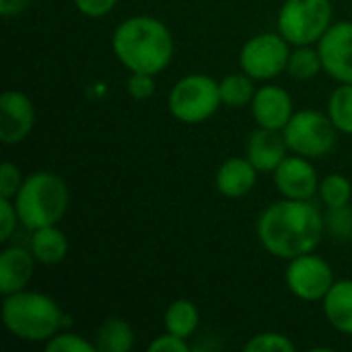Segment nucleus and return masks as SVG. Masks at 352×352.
<instances>
[{
	"instance_id": "obj_32",
	"label": "nucleus",
	"mask_w": 352,
	"mask_h": 352,
	"mask_svg": "<svg viewBox=\"0 0 352 352\" xmlns=\"http://www.w3.org/2000/svg\"><path fill=\"white\" fill-rule=\"evenodd\" d=\"M151 352H190V344L186 342V338H179L171 332L157 336L151 344H148Z\"/></svg>"
},
{
	"instance_id": "obj_10",
	"label": "nucleus",
	"mask_w": 352,
	"mask_h": 352,
	"mask_svg": "<svg viewBox=\"0 0 352 352\" xmlns=\"http://www.w3.org/2000/svg\"><path fill=\"white\" fill-rule=\"evenodd\" d=\"M324 72L336 82L352 85V21H338L318 41Z\"/></svg>"
},
{
	"instance_id": "obj_3",
	"label": "nucleus",
	"mask_w": 352,
	"mask_h": 352,
	"mask_svg": "<svg viewBox=\"0 0 352 352\" xmlns=\"http://www.w3.org/2000/svg\"><path fill=\"white\" fill-rule=\"evenodd\" d=\"M2 324L14 338L23 342L45 344L64 328L66 316L52 297L23 289L4 297Z\"/></svg>"
},
{
	"instance_id": "obj_6",
	"label": "nucleus",
	"mask_w": 352,
	"mask_h": 352,
	"mask_svg": "<svg viewBox=\"0 0 352 352\" xmlns=\"http://www.w3.org/2000/svg\"><path fill=\"white\" fill-rule=\"evenodd\" d=\"M332 0H285L278 10V33L291 45H318L332 27Z\"/></svg>"
},
{
	"instance_id": "obj_27",
	"label": "nucleus",
	"mask_w": 352,
	"mask_h": 352,
	"mask_svg": "<svg viewBox=\"0 0 352 352\" xmlns=\"http://www.w3.org/2000/svg\"><path fill=\"white\" fill-rule=\"evenodd\" d=\"M326 231H330L336 239H352V208H328L326 214Z\"/></svg>"
},
{
	"instance_id": "obj_31",
	"label": "nucleus",
	"mask_w": 352,
	"mask_h": 352,
	"mask_svg": "<svg viewBox=\"0 0 352 352\" xmlns=\"http://www.w3.org/2000/svg\"><path fill=\"white\" fill-rule=\"evenodd\" d=\"M118 0H74V6L80 14L91 16V19H99L109 14L116 8Z\"/></svg>"
},
{
	"instance_id": "obj_20",
	"label": "nucleus",
	"mask_w": 352,
	"mask_h": 352,
	"mask_svg": "<svg viewBox=\"0 0 352 352\" xmlns=\"http://www.w3.org/2000/svg\"><path fill=\"white\" fill-rule=\"evenodd\" d=\"M163 322H165L167 332L188 340L200 326V314H198V307L190 299H175L165 309Z\"/></svg>"
},
{
	"instance_id": "obj_4",
	"label": "nucleus",
	"mask_w": 352,
	"mask_h": 352,
	"mask_svg": "<svg viewBox=\"0 0 352 352\" xmlns=\"http://www.w3.org/2000/svg\"><path fill=\"white\" fill-rule=\"evenodd\" d=\"M68 202L70 196L66 182L52 171H35L27 175L14 196L19 219L29 231L58 225L68 210Z\"/></svg>"
},
{
	"instance_id": "obj_26",
	"label": "nucleus",
	"mask_w": 352,
	"mask_h": 352,
	"mask_svg": "<svg viewBox=\"0 0 352 352\" xmlns=\"http://www.w3.org/2000/svg\"><path fill=\"white\" fill-rule=\"evenodd\" d=\"M45 352H97V344L74 332H58L45 342Z\"/></svg>"
},
{
	"instance_id": "obj_19",
	"label": "nucleus",
	"mask_w": 352,
	"mask_h": 352,
	"mask_svg": "<svg viewBox=\"0 0 352 352\" xmlns=\"http://www.w3.org/2000/svg\"><path fill=\"white\" fill-rule=\"evenodd\" d=\"M136 338L132 326L122 318H107L95 336L97 351L101 352H128L132 351Z\"/></svg>"
},
{
	"instance_id": "obj_25",
	"label": "nucleus",
	"mask_w": 352,
	"mask_h": 352,
	"mask_svg": "<svg viewBox=\"0 0 352 352\" xmlns=\"http://www.w3.org/2000/svg\"><path fill=\"white\" fill-rule=\"evenodd\" d=\"M243 349L248 352H293L295 344L289 336L280 332H262L252 336Z\"/></svg>"
},
{
	"instance_id": "obj_29",
	"label": "nucleus",
	"mask_w": 352,
	"mask_h": 352,
	"mask_svg": "<svg viewBox=\"0 0 352 352\" xmlns=\"http://www.w3.org/2000/svg\"><path fill=\"white\" fill-rule=\"evenodd\" d=\"M16 223H21L14 200L10 198H2L0 196V241L6 243L12 233L16 231Z\"/></svg>"
},
{
	"instance_id": "obj_15",
	"label": "nucleus",
	"mask_w": 352,
	"mask_h": 352,
	"mask_svg": "<svg viewBox=\"0 0 352 352\" xmlns=\"http://www.w3.org/2000/svg\"><path fill=\"white\" fill-rule=\"evenodd\" d=\"M35 256L21 245H8L0 254V293L2 297L27 289L35 270Z\"/></svg>"
},
{
	"instance_id": "obj_9",
	"label": "nucleus",
	"mask_w": 352,
	"mask_h": 352,
	"mask_svg": "<svg viewBox=\"0 0 352 352\" xmlns=\"http://www.w3.org/2000/svg\"><path fill=\"white\" fill-rule=\"evenodd\" d=\"M285 280L289 291L297 299L309 303L322 301L332 289V285L336 283L332 266L324 258L316 256L314 252L289 260Z\"/></svg>"
},
{
	"instance_id": "obj_14",
	"label": "nucleus",
	"mask_w": 352,
	"mask_h": 352,
	"mask_svg": "<svg viewBox=\"0 0 352 352\" xmlns=\"http://www.w3.org/2000/svg\"><path fill=\"white\" fill-rule=\"evenodd\" d=\"M289 146L283 130L256 128L245 142V157L260 173H272L287 157Z\"/></svg>"
},
{
	"instance_id": "obj_18",
	"label": "nucleus",
	"mask_w": 352,
	"mask_h": 352,
	"mask_svg": "<svg viewBox=\"0 0 352 352\" xmlns=\"http://www.w3.org/2000/svg\"><path fill=\"white\" fill-rule=\"evenodd\" d=\"M29 250L33 252V256H35V260L39 264L54 266V264H60L66 258L68 239H66L64 231L58 225L41 227V229L33 231Z\"/></svg>"
},
{
	"instance_id": "obj_7",
	"label": "nucleus",
	"mask_w": 352,
	"mask_h": 352,
	"mask_svg": "<svg viewBox=\"0 0 352 352\" xmlns=\"http://www.w3.org/2000/svg\"><path fill=\"white\" fill-rule=\"evenodd\" d=\"M283 134L291 153L307 159H320L336 146L338 130L328 113L301 109L293 113Z\"/></svg>"
},
{
	"instance_id": "obj_24",
	"label": "nucleus",
	"mask_w": 352,
	"mask_h": 352,
	"mask_svg": "<svg viewBox=\"0 0 352 352\" xmlns=\"http://www.w3.org/2000/svg\"><path fill=\"white\" fill-rule=\"evenodd\" d=\"M320 198L328 208H340L351 204L352 184L340 173H330L320 182Z\"/></svg>"
},
{
	"instance_id": "obj_30",
	"label": "nucleus",
	"mask_w": 352,
	"mask_h": 352,
	"mask_svg": "<svg viewBox=\"0 0 352 352\" xmlns=\"http://www.w3.org/2000/svg\"><path fill=\"white\" fill-rule=\"evenodd\" d=\"M126 91L134 99H148L155 95V76L142 72H130L126 80Z\"/></svg>"
},
{
	"instance_id": "obj_21",
	"label": "nucleus",
	"mask_w": 352,
	"mask_h": 352,
	"mask_svg": "<svg viewBox=\"0 0 352 352\" xmlns=\"http://www.w3.org/2000/svg\"><path fill=\"white\" fill-rule=\"evenodd\" d=\"M219 91H221L223 105L239 109V107L252 105V99L258 89L254 87V78L241 70V72L229 74L223 80H219Z\"/></svg>"
},
{
	"instance_id": "obj_16",
	"label": "nucleus",
	"mask_w": 352,
	"mask_h": 352,
	"mask_svg": "<svg viewBox=\"0 0 352 352\" xmlns=\"http://www.w3.org/2000/svg\"><path fill=\"white\" fill-rule=\"evenodd\" d=\"M258 173L260 171L248 157H231L219 167L214 184L225 198H243L254 190Z\"/></svg>"
},
{
	"instance_id": "obj_5",
	"label": "nucleus",
	"mask_w": 352,
	"mask_h": 352,
	"mask_svg": "<svg viewBox=\"0 0 352 352\" xmlns=\"http://www.w3.org/2000/svg\"><path fill=\"white\" fill-rule=\"evenodd\" d=\"M169 113L182 124H202L210 120L219 107L221 91L219 82L208 74H188L182 76L169 91Z\"/></svg>"
},
{
	"instance_id": "obj_8",
	"label": "nucleus",
	"mask_w": 352,
	"mask_h": 352,
	"mask_svg": "<svg viewBox=\"0 0 352 352\" xmlns=\"http://www.w3.org/2000/svg\"><path fill=\"white\" fill-rule=\"evenodd\" d=\"M291 43L280 33H258L239 52V68L254 80H272L287 70Z\"/></svg>"
},
{
	"instance_id": "obj_17",
	"label": "nucleus",
	"mask_w": 352,
	"mask_h": 352,
	"mask_svg": "<svg viewBox=\"0 0 352 352\" xmlns=\"http://www.w3.org/2000/svg\"><path fill=\"white\" fill-rule=\"evenodd\" d=\"M322 309L334 330L352 336V280H336L322 299Z\"/></svg>"
},
{
	"instance_id": "obj_2",
	"label": "nucleus",
	"mask_w": 352,
	"mask_h": 352,
	"mask_svg": "<svg viewBox=\"0 0 352 352\" xmlns=\"http://www.w3.org/2000/svg\"><path fill=\"white\" fill-rule=\"evenodd\" d=\"M111 50L120 64L130 72L157 76L171 64L175 43L169 27L161 19L136 14L116 27Z\"/></svg>"
},
{
	"instance_id": "obj_1",
	"label": "nucleus",
	"mask_w": 352,
	"mask_h": 352,
	"mask_svg": "<svg viewBox=\"0 0 352 352\" xmlns=\"http://www.w3.org/2000/svg\"><path fill=\"white\" fill-rule=\"evenodd\" d=\"M326 233V217L311 200L283 198L258 219L256 235L262 248L280 260L316 252Z\"/></svg>"
},
{
	"instance_id": "obj_11",
	"label": "nucleus",
	"mask_w": 352,
	"mask_h": 352,
	"mask_svg": "<svg viewBox=\"0 0 352 352\" xmlns=\"http://www.w3.org/2000/svg\"><path fill=\"white\" fill-rule=\"evenodd\" d=\"M274 186L283 198L311 200L320 192V177L311 159L301 155H287L283 163L272 171Z\"/></svg>"
},
{
	"instance_id": "obj_28",
	"label": "nucleus",
	"mask_w": 352,
	"mask_h": 352,
	"mask_svg": "<svg viewBox=\"0 0 352 352\" xmlns=\"http://www.w3.org/2000/svg\"><path fill=\"white\" fill-rule=\"evenodd\" d=\"M23 182H25V177H23L21 169L14 163L4 161L2 167H0V196L14 200V196L19 194Z\"/></svg>"
},
{
	"instance_id": "obj_13",
	"label": "nucleus",
	"mask_w": 352,
	"mask_h": 352,
	"mask_svg": "<svg viewBox=\"0 0 352 352\" xmlns=\"http://www.w3.org/2000/svg\"><path fill=\"white\" fill-rule=\"evenodd\" d=\"M293 113V99L278 85H264L252 99V116L260 128L285 130Z\"/></svg>"
},
{
	"instance_id": "obj_22",
	"label": "nucleus",
	"mask_w": 352,
	"mask_h": 352,
	"mask_svg": "<svg viewBox=\"0 0 352 352\" xmlns=\"http://www.w3.org/2000/svg\"><path fill=\"white\" fill-rule=\"evenodd\" d=\"M324 70V62L320 56L318 45H295L289 56L287 72L297 80H309L316 78Z\"/></svg>"
},
{
	"instance_id": "obj_23",
	"label": "nucleus",
	"mask_w": 352,
	"mask_h": 352,
	"mask_svg": "<svg viewBox=\"0 0 352 352\" xmlns=\"http://www.w3.org/2000/svg\"><path fill=\"white\" fill-rule=\"evenodd\" d=\"M328 116L338 132L352 136V85L340 82L328 99Z\"/></svg>"
},
{
	"instance_id": "obj_33",
	"label": "nucleus",
	"mask_w": 352,
	"mask_h": 352,
	"mask_svg": "<svg viewBox=\"0 0 352 352\" xmlns=\"http://www.w3.org/2000/svg\"><path fill=\"white\" fill-rule=\"evenodd\" d=\"M29 4H31V0H0V14L2 16H16L23 10H27Z\"/></svg>"
},
{
	"instance_id": "obj_12",
	"label": "nucleus",
	"mask_w": 352,
	"mask_h": 352,
	"mask_svg": "<svg viewBox=\"0 0 352 352\" xmlns=\"http://www.w3.org/2000/svg\"><path fill=\"white\" fill-rule=\"evenodd\" d=\"M35 126V107L33 101L16 91L8 89L0 95V140L2 144L23 142Z\"/></svg>"
}]
</instances>
